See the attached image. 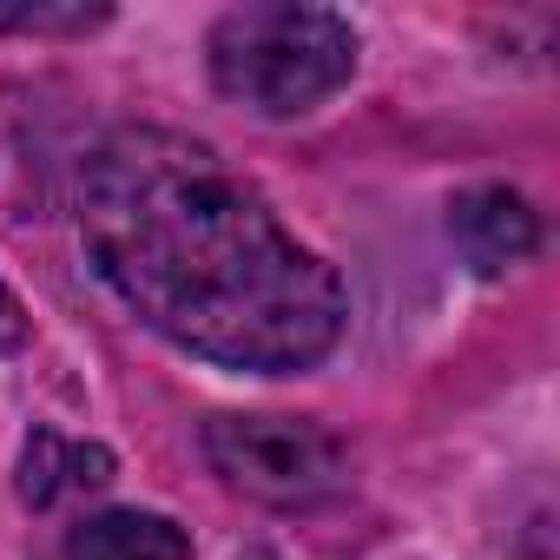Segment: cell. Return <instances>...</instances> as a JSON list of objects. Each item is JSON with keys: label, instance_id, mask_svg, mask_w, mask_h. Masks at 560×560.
<instances>
[{"label": "cell", "instance_id": "obj_1", "mask_svg": "<svg viewBox=\"0 0 560 560\" xmlns=\"http://www.w3.org/2000/svg\"><path fill=\"white\" fill-rule=\"evenodd\" d=\"M80 237L172 343L231 370H304L343 337V284L198 139L132 126L80 172Z\"/></svg>", "mask_w": 560, "mask_h": 560}, {"label": "cell", "instance_id": "obj_2", "mask_svg": "<svg viewBox=\"0 0 560 560\" xmlns=\"http://www.w3.org/2000/svg\"><path fill=\"white\" fill-rule=\"evenodd\" d=\"M357 67V34L330 8H237L211 34V80L224 100L291 119L324 106Z\"/></svg>", "mask_w": 560, "mask_h": 560}, {"label": "cell", "instance_id": "obj_3", "mask_svg": "<svg viewBox=\"0 0 560 560\" xmlns=\"http://www.w3.org/2000/svg\"><path fill=\"white\" fill-rule=\"evenodd\" d=\"M205 455L231 488L257 501H311L343 468L337 435H324L317 422H291V416H218L205 429Z\"/></svg>", "mask_w": 560, "mask_h": 560}, {"label": "cell", "instance_id": "obj_4", "mask_svg": "<svg viewBox=\"0 0 560 560\" xmlns=\"http://www.w3.org/2000/svg\"><path fill=\"white\" fill-rule=\"evenodd\" d=\"M448 231H455L462 257H468L481 277L527 264V257H534V244H540V224H534V211H527L514 191H501V185H488V191H468V198L448 211Z\"/></svg>", "mask_w": 560, "mask_h": 560}, {"label": "cell", "instance_id": "obj_5", "mask_svg": "<svg viewBox=\"0 0 560 560\" xmlns=\"http://www.w3.org/2000/svg\"><path fill=\"white\" fill-rule=\"evenodd\" d=\"M67 560H191V540L165 514L113 508V514H93L73 527Z\"/></svg>", "mask_w": 560, "mask_h": 560}, {"label": "cell", "instance_id": "obj_6", "mask_svg": "<svg viewBox=\"0 0 560 560\" xmlns=\"http://www.w3.org/2000/svg\"><path fill=\"white\" fill-rule=\"evenodd\" d=\"M113 475V455L106 448H86V442H67V435H34L27 455H21V494L34 508L73 494V488H100Z\"/></svg>", "mask_w": 560, "mask_h": 560}, {"label": "cell", "instance_id": "obj_7", "mask_svg": "<svg viewBox=\"0 0 560 560\" xmlns=\"http://www.w3.org/2000/svg\"><path fill=\"white\" fill-rule=\"evenodd\" d=\"M106 8H0V34H86Z\"/></svg>", "mask_w": 560, "mask_h": 560}, {"label": "cell", "instance_id": "obj_8", "mask_svg": "<svg viewBox=\"0 0 560 560\" xmlns=\"http://www.w3.org/2000/svg\"><path fill=\"white\" fill-rule=\"evenodd\" d=\"M21 343H27V317H21L14 291L0 284V350H21Z\"/></svg>", "mask_w": 560, "mask_h": 560}]
</instances>
